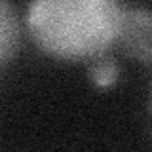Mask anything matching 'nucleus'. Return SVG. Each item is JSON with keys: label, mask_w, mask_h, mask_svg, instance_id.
I'll list each match as a JSON object with an SVG mask.
<instances>
[{"label": "nucleus", "mask_w": 152, "mask_h": 152, "mask_svg": "<svg viewBox=\"0 0 152 152\" xmlns=\"http://www.w3.org/2000/svg\"><path fill=\"white\" fill-rule=\"evenodd\" d=\"M124 6L114 0H36L25 23L34 44L65 61H93L118 42Z\"/></svg>", "instance_id": "obj_1"}, {"label": "nucleus", "mask_w": 152, "mask_h": 152, "mask_svg": "<svg viewBox=\"0 0 152 152\" xmlns=\"http://www.w3.org/2000/svg\"><path fill=\"white\" fill-rule=\"evenodd\" d=\"M150 28L152 23L148 10L124 6V19L118 42H122L124 48L145 65L150 63Z\"/></svg>", "instance_id": "obj_2"}, {"label": "nucleus", "mask_w": 152, "mask_h": 152, "mask_svg": "<svg viewBox=\"0 0 152 152\" xmlns=\"http://www.w3.org/2000/svg\"><path fill=\"white\" fill-rule=\"evenodd\" d=\"M21 31L15 8L0 0V63L10 59L19 48Z\"/></svg>", "instance_id": "obj_3"}, {"label": "nucleus", "mask_w": 152, "mask_h": 152, "mask_svg": "<svg viewBox=\"0 0 152 152\" xmlns=\"http://www.w3.org/2000/svg\"><path fill=\"white\" fill-rule=\"evenodd\" d=\"M91 78L95 80V84L99 86H110L114 80L118 78V66H116V61L112 59L110 55H101L97 59H93L91 63Z\"/></svg>", "instance_id": "obj_4"}]
</instances>
